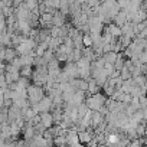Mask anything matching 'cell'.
Wrapping results in <instances>:
<instances>
[{"label":"cell","instance_id":"cell-5","mask_svg":"<svg viewBox=\"0 0 147 147\" xmlns=\"http://www.w3.org/2000/svg\"><path fill=\"white\" fill-rule=\"evenodd\" d=\"M105 121V115L100 111H92V115H91V127L92 128H97L100 127L102 123Z\"/></svg>","mask_w":147,"mask_h":147},{"label":"cell","instance_id":"cell-1","mask_svg":"<svg viewBox=\"0 0 147 147\" xmlns=\"http://www.w3.org/2000/svg\"><path fill=\"white\" fill-rule=\"evenodd\" d=\"M46 95L48 94H46L45 87H39V85H35V84H32V85L28 87V100L32 104V107L36 105L38 102H40Z\"/></svg>","mask_w":147,"mask_h":147},{"label":"cell","instance_id":"cell-10","mask_svg":"<svg viewBox=\"0 0 147 147\" xmlns=\"http://www.w3.org/2000/svg\"><path fill=\"white\" fill-rule=\"evenodd\" d=\"M120 77L124 80V81H128V80H131L133 78V72L127 68V66H124L123 69H121V74H120Z\"/></svg>","mask_w":147,"mask_h":147},{"label":"cell","instance_id":"cell-2","mask_svg":"<svg viewBox=\"0 0 147 147\" xmlns=\"http://www.w3.org/2000/svg\"><path fill=\"white\" fill-rule=\"evenodd\" d=\"M107 100L108 98H107L105 94L98 92V94H91L90 97H87L85 102H87V105H88L90 110H92V111H101L104 108Z\"/></svg>","mask_w":147,"mask_h":147},{"label":"cell","instance_id":"cell-12","mask_svg":"<svg viewBox=\"0 0 147 147\" xmlns=\"http://www.w3.org/2000/svg\"><path fill=\"white\" fill-rule=\"evenodd\" d=\"M59 33H61V28L53 26V28L51 29V36H52V38H59Z\"/></svg>","mask_w":147,"mask_h":147},{"label":"cell","instance_id":"cell-8","mask_svg":"<svg viewBox=\"0 0 147 147\" xmlns=\"http://www.w3.org/2000/svg\"><path fill=\"white\" fill-rule=\"evenodd\" d=\"M118 55L120 53H117V52H114V51H111V52H107V53H104V61H105V63H115V61L118 59Z\"/></svg>","mask_w":147,"mask_h":147},{"label":"cell","instance_id":"cell-7","mask_svg":"<svg viewBox=\"0 0 147 147\" xmlns=\"http://www.w3.org/2000/svg\"><path fill=\"white\" fill-rule=\"evenodd\" d=\"M127 22H130V20H128V13H127L125 10H121V12L113 19V23L117 25V26H120V28L124 26Z\"/></svg>","mask_w":147,"mask_h":147},{"label":"cell","instance_id":"cell-9","mask_svg":"<svg viewBox=\"0 0 147 147\" xmlns=\"http://www.w3.org/2000/svg\"><path fill=\"white\" fill-rule=\"evenodd\" d=\"M53 144L55 147H66L68 146V137L66 136H59L53 138Z\"/></svg>","mask_w":147,"mask_h":147},{"label":"cell","instance_id":"cell-4","mask_svg":"<svg viewBox=\"0 0 147 147\" xmlns=\"http://www.w3.org/2000/svg\"><path fill=\"white\" fill-rule=\"evenodd\" d=\"M72 87L75 88V90H80V91H85L88 92V88H90V82L87 80H82V78H75V80H72L71 81Z\"/></svg>","mask_w":147,"mask_h":147},{"label":"cell","instance_id":"cell-11","mask_svg":"<svg viewBox=\"0 0 147 147\" xmlns=\"http://www.w3.org/2000/svg\"><path fill=\"white\" fill-rule=\"evenodd\" d=\"M45 3L51 9H55V10H59V7H61V0H46Z\"/></svg>","mask_w":147,"mask_h":147},{"label":"cell","instance_id":"cell-6","mask_svg":"<svg viewBox=\"0 0 147 147\" xmlns=\"http://www.w3.org/2000/svg\"><path fill=\"white\" fill-rule=\"evenodd\" d=\"M40 123L46 127V128H51L55 125V120H53V114L49 111V113H40Z\"/></svg>","mask_w":147,"mask_h":147},{"label":"cell","instance_id":"cell-3","mask_svg":"<svg viewBox=\"0 0 147 147\" xmlns=\"http://www.w3.org/2000/svg\"><path fill=\"white\" fill-rule=\"evenodd\" d=\"M33 108L36 110L38 114H40V113H49V111H52V108H53V100H52L49 95H46L40 102H38L36 105H33Z\"/></svg>","mask_w":147,"mask_h":147}]
</instances>
